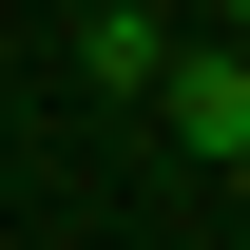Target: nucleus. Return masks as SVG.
<instances>
[{"instance_id": "nucleus-3", "label": "nucleus", "mask_w": 250, "mask_h": 250, "mask_svg": "<svg viewBox=\"0 0 250 250\" xmlns=\"http://www.w3.org/2000/svg\"><path fill=\"white\" fill-rule=\"evenodd\" d=\"M212 20H231V39H250V0H212Z\"/></svg>"}, {"instance_id": "nucleus-2", "label": "nucleus", "mask_w": 250, "mask_h": 250, "mask_svg": "<svg viewBox=\"0 0 250 250\" xmlns=\"http://www.w3.org/2000/svg\"><path fill=\"white\" fill-rule=\"evenodd\" d=\"M154 58H173L154 0H77V77H96V96H154Z\"/></svg>"}, {"instance_id": "nucleus-1", "label": "nucleus", "mask_w": 250, "mask_h": 250, "mask_svg": "<svg viewBox=\"0 0 250 250\" xmlns=\"http://www.w3.org/2000/svg\"><path fill=\"white\" fill-rule=\"evenodd\" d=\"M154 116H173V154H250V39H173V58H154Z\"/></svg>"}, {"instance_id": "nucleus-4", "label": "nucleus", "mask_w": 250, "mask_h": 250, "mask_svg": "<svg viewBox=\"0 0 250 250\" xmlns=\"http://www.w3.org/2000/svg\"><path fill=\"white\" fill-rule=\"evenodd\" d=\"M231 173H250V154H231Z\"/></svg>"}]
</instances>
